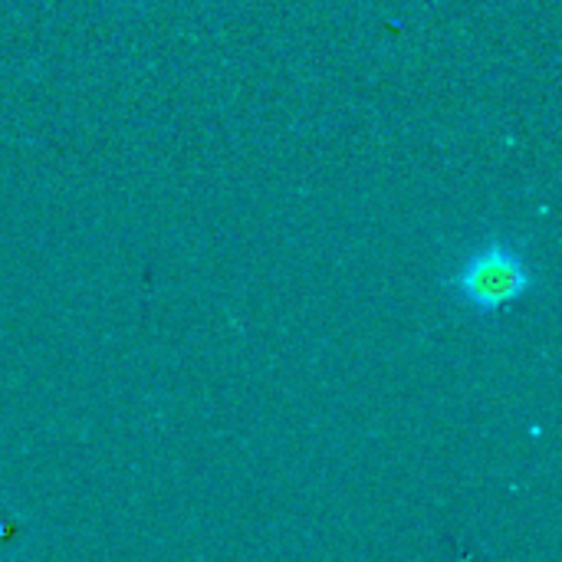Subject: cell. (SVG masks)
<instances>
[{
    "mask_svg": "<svg viewBox=\"0 0 562 562\" xmlns=\"http://www.w3.org/2000/svg\"><path fill=\"white\" fill-rule=\"evenodd\" d=\"M448 286L471 313L497 316L507 306L520 303L537 286V277L527 254L514 240L491 237L458 263Z\"/></svg>",
    "mask_w": 562,
    "mask_h": 562,
    "instance_id": "1",
    "label": "cell"
}]
</instances>
